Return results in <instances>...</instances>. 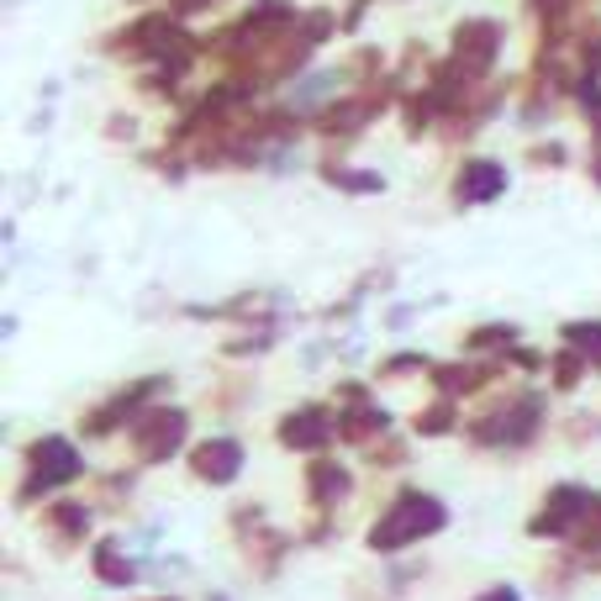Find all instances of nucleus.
<instances>
[{
	"mask_svg": "<svg viewBox=\"0 0 601 601\" xmlns=\"http://www.w3.org/2000/svg\"><path fill=\"white\" fill-rule=\"evenodd\" d=\"M443 522H449L443 501H433V496H401L396 506H391V512L375 522L370 549H381V554H391V549H406V543L427 539V533H439Z\"/></svg>",
	"mask_w": 601,
	"mask_h": 601,
	"instance_id": "nucleus-1",
	"label": "nucleus"
},
{
	"mask_svg": "<svg viewBox=\"0 0 601 601\" xmlns=\"http://www.w3.org/2000/svg\"><path fill=\"white\" fill-rule=\"evenodd\" d=\"M591 506H597V501L585 496L581 485H560V491L549 496V506L533 518V533H539V539H560V533H570V528L591 512Z\"/></svg>",
	"mask_w": 601,
	"mask_h": 601,
	"instance_id": "nucleus-2",
	"label": "nucleus"
},
{
	"mask_svg": "<svg viewBox=\"0 0 601 601\" xmlns=\"http://www.w3.org/2000/svg\"><path fill=\"white\" fill-rule=\"evenodd\" d=\"M496 42H501V32L491 21H464L460 38H454V59H460V69H470V75H485V69L496 63Z\"/></svg>",
	"mask_w": 601,
	"mask_h": 601,
	"instance_id": "nucleus-3",
	"label": "nucleus"
},
{
	"mask_svg": "<svg viewBox=\"0 0 601 601\" xmlns=\"http://www.w3.org/2000/svg\"><path fill=\"white\" fill-rule=\"evenodd\" d=\"M243 470V449L233 439H217V443H200L196 449V475L211 485H227L233 475Z\"/></svg>",
	"mask_w": 601,
	"mask_h": 601,
	"instance_id": "nucleus-4",
	"label": "nucleus"
},
{
	"mask_svg": "<svg viewBox=\"0 0 601 601\" xmlns=\"http://www.w3.org/2000/svg\"><path fill=\"white\" fill-rule=\"evenodd\" d=\"M38 470H42V475L32 485H42V491H48V485L75 481V475H80V454H75V449H69L63 439H42L38 443Z\"/></svg>",
	"mask_w": 601,
	"mask_h": 601,
	"instance_id": "nucleus-5",
	"label": "nucleus"
},
{
	"mask_svg": "<svg viewBox=\"0 0 601 601\" xmlns=\"http://www.w3.org/2000/svg\"><path fill=\"white\" fill-rule=\"evenodd\" d=\"M506 190V169L491 159H475L460 169V196L464 200H496Z\"/></svg>",
	"mask_w": 601,
	"mask_h": 601,
	"instance_id": "nucleus-6",
	"label": "nucleus"
},
{
	"mask_svg": "<svg viewBox=\"0 0 601 601\" xmlns=\"http://www.w3.org/2000/svg\"><path fill=\"white\" fill-rule=\"evenodd\" d=\"M138 433H142V443H148V460H164L185 433V412H159L154 422H142Z\"/></svg>",
	"mask_w": 601,
	"mask_h": 601,
	"instance_id": "nucleus-7",
	"label": "nucleus"
},
{
	"mask_svg": "<svg viewBox=\"0 0 601 601\" xmlns=\"http://www.w3.org/2000/svg\"><path fill=\"white\" fill-rule=\"evenodd\" d=\"M280 439L290 443V449H322V443H327V417H322L317 406H312V412H296V417H285Z\"/></svg>",
	"mask_w": 601,
	"mask_h": 601,
	"instance_id": "nucleus-8",
	"label": "nucleus"
},
{
	"mask_svg": "<svg viewBox=\"0 0 601 601\" xmlns=\"http://www.w3.org/2000/svg\"><path fill=\"white\" fill-rule=\"evenodd\" d=\"M96 570H100V581L106 585H132V564H121V554H117V543H100L96 549Z\"/></svg>",
	"mask_w": 601,
	"mask_h": 601,
	"instance_id": "nucleus-9",
	"label": "nucleus"
},
{
	"mask_svg": "<svg viewBox=\"0 0 601 601\" xmlns=\"http://www.w3.org/2000/svg\"><path fill=\"white\" fill-rule=\"evenodd\" d=\"M375 427H385V412H375V406H359L354 417L343 422V433H348V439H364V433H375Z\"/></svg>",
	"mask_w": 601,
	"mask_h": 601,
	"instance_id": "nucleus-10",
	"label": "nucleus"
},
{
	"mask_svg": "<svg viewBox=\"0 0 601 601\" xmlns=\"http://www.w3.org/2000/svg\"><path fill=\"white\" fill-rule=\"evenodd\" d=\"M343 491H348V475H343V470H333V464H322L317 470V496H343Z\"/></svg>",
	"mask_w": 601,
	"mask_h": 601,
	"instance_id": "nucleus-11",
	"label": "nucleus"
},
{
	"mask_svg": "<svg viewBox=\"0 0 601 601\" xmlns=\"http://www.w3.org/2000/svg\"><path fill=\"white\" fill-rule=\"evenodd\" d=\"M570 338L585 343V348H591V359L601 364V322H591V327H570Z\"/></svg>",
	"mask_w": 601,
	"mask_h": 601,
	"instance_id": "nucleus-12",
	"label": "nucleus"
},
{
	"mask_svg": "<svg viewBox=\"0 0 601 601\" xmlns=\"http://www.w3.org/2000/svg\"><path fill=\"white\" fill-rule=\"evenodd\" d=\"M475 601H522V597L512 591V585H491V591H485V597H475Z\"/></svg>",
	"mask_w": 601,
	"mask_h": 601,
	"instance_id": "nucleus-13",
	"label": "nucleus"
},
{
	"mask_svg": "<svg viewBox=\"0 0 601 601\" xmlns=\"http://www.w3.org/2000/svg\"><path fill=\"white\" fill-rule=\"evenodd\" d=\"M211 601H227V597H211Z\"/></svg>",
	"mask_w": 601,
	"mask_h": 601,
	"instance_id": "nucleus-14",
	"label": "nucleus"
}]
</instances>
